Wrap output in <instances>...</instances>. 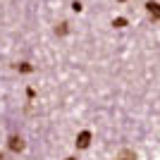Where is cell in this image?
<instances>
[{
  "label": "cell",
  "mask_w": 160,
  "mask_h": 160,
  "mask_svg": "<svg viewBox=\"0 0 160 160\" xmlns=\"http://www.w3.org/2000/svg\"><path fill=\"white\" fill-rule=\"evenodd\" d=\"M7 148H10L12 153H22V151H24V139H22L19 134H12V136L7 139Z\"/></svg>",
  "instance_id": "obj_1"
},
{
  "label": "cell",
  "mask_w": 160,
  "mask_h": 160,
  "mask_svg": "<svg viewBox=\"0 0 160 160\" xmlns=\"http://www.w3.org/2000/svg\"><path fill=\"white\" fill-rule=\"evenodd\" d=\"M91 139H93V136H91V132H86V129H84V132L77 134V141H74V146L79 148V151H84V148L91 146Z\"/></svg>",
  "instance_id": "obj_2"
},
{
  "label": "cell",
  "mask_w": 160,
  "mask_h": 160,
  "mask_svg": "<svg viewBox=\"0 0 160 160\" xmlns=\"http://www.w3.org/2000/svg\"><path fill=\"white\" fill-rule=\"evenodd\" d=\"M146 10H148V14H151L153 19H158V17H160V5H158V2H153V0H148V2H146Z\"/></svg>",
  "instance_id": "obj_3"
},
{
  "label": "cell",
  "mask_w": 160,
  "mask_h": 160,
  "mask_svg": "<svg viewBox=\"0 0 160 160\" xmlns=\"http://www.w3.org/2000/svg\"><path fill=\"white\" fill-rule=\"evenodd\" d=\"M14 69H17V72H22V74H31V72H33V65H31V62H17V65H14Z\"/></svg>",
  "instance_id": "obj_4"
},
{
  "label": "cell",
  "mask_w": 160,
  "mask_h": 160,
  "mask_svg": "<svg viewBox=\"0 0 160 160\" xmlns=\"http://www.w3.org/2000/svg\"><path fill=\"white\" fill-rule=\"evenodd\" d=\"M67 31H69V24H67V22H60V24L55 27V33H58V36H67Z\"/></svg>",
  "instance_id": "obj_5"
},
{
  "label": "cell",
  "mask_w": 160,
  "mask_h": 160,
  "mask_svg": "<svg viewBox=\"0 0 160 160\" xmlns=\"http://www.w3.org/2000/svg\"><path fill=\"white\" fill-rule=\"evenodd\" d=\"M117 160H136V155H134V151H129V148H124V151H122L120 153V158Z\"/></svg>",
  "instance_id": "obj_6"
},
{
  "label": "cell",
  "mask_w": 160,
  "mask_h": 160,
  "mask_svg": "<svg viewBox=\"0 0 160 160\" xmlns=\"http://www.w3.org/2000/svg\"><path fill=\"white\" fill-rule=\"evenodd\" d=\"M112 27L115 29H124L127 27V19H124V17H117V19H112Z\"/></svg>",
  "instance_id": "obj_7"
},
{
  "label": "cell",
  "mask_w": 160,
  "mask_h": 160,
  "mask_svg": "<svg viewBox=\"0 0 160 160\" xmlns=\"http://www.w3.org/2000/svg\"><path fill=\"white\" fill-rule=\"evenodd\" d=\"M72 10H74V12H81L84 7H81V2H79V0H74V2H72Z\"/></svg>",
  "instance_id": "obj_8"
},
{
  "label": "cell",
  "mask_w": 160,
  "mask_h": 160,
  "mask_svg": "<svg viewBox=\"0 0 160 160\" xmlns=\"http://www.w3.org/2000/svg\"><path fill=\"white\" fill-rule=\"evenodd\" d=\"M27 98H29V100L36 98V91H33V88H27Z\"/></svg>",
  "instance_id": "obj_9"
},
{
  "label": "cell",
  "mask_w": 160,
  "mask_h": 160,
  "mask_svg": "<svg viewBox=\"0 0 160 160\" xmlns=\"http://www.w3.org/2000/svg\"><path fill=\"white\" fill-rule=\"evenodd\" d=\"M0 160H5V155H2V153H0Z\"/></svg>",
  "instance_id": "obj_10"
},
{
  "label": "cell",
  "mask_w": 160,
  "mask_h": 160,
  "mask_svg": "<svg viewBox=\"0 0 160 160\" xmlns=\"http://www.w3.org/2000/svg\"><path fill=\"white\" fill-rule=\"evenodd\" d=\"M65 160H77V158H65Z\"/></svg>",
  "instance_id": "obj_11"
},
{
  "label": "cell",
  "mask_w": 160,
  "mask_h": 160,
  "mask_svg": "<svg viewBox=\"0 0 160 160\" xmlns=\"http://www.w3.org/2000/svg\"><path fill=\"white\" fill-rule=\"evenodd\" d=\"M120 2H124V0H120Z\"/></svg>",
  "instance_id": "obj_12"
}]
</instances>
